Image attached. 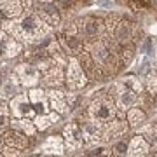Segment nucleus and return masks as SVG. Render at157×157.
<instances>
[{
	"label": "nucleus",
	"mask_w": 157,
	"mask_h": 157,
	"mask_svg": "<svg viewBox=\"0 0 157 157\" xmlns=\"http://www.w3.org/2000/svg\"><path fill=\"white\" fill-rule=\"evenodd\" d=\"M155 155H157V154H155Z\"/></svg>",
	"instance_id": "c85d7f7f"
},
{
	"label": "nucleus",
	"mask_w": 157,
	"mask_h": 157,
	"mask_svg": "<svg viewBox=\"0 0 157 157\" xmlns=\"http://www.w3.org/2000/svg\"><path fill=\"white\" fill-rule=\"evenodd\" d=\"M67 84L70 89H80L87 84V77H86L82 67L78 65L75 58H70L68 61V72H67Z\"/></svg>",
	"instance_id": "7ed1b4c3"
},
{
	"label": "nucleus",
	"mask_w": 157,
	"mask_h": 157,
	"mask_svg": "<svg viewBox=\"0 0 157 157\" xmlns=\"http://www.w3.org/2000/svg\"><path fill=\"white\" fill-rule=\"evenodd\" d=\"M59 121V113H51V115H37L33 119V124L37 129H47L52 122H58Z\"/></svg>",
	"instance_id": "4468645a"
},
{
	"label": "nucleus",
	"mask_w": 157,
	"mask_h": 157,
	"mask_svg": "<svg viewBox=\"0 0 157 157\" xmlns=\"http://www.w3.org/2000/svg\"><path fill=\"white\" fill-rule=\"evenodd\" d=\"M136 101H138V96L133 89H124L119 93V100H117V108L119 110H129V108L135 105Z\"/></svg>",
	"instance_id": "9d476101"
},
{
	"label": "nucleus",
	"mask_w": 157,
	"mask_h": 157,
	"mask_svg": "<svg viewBox=\"0 0 157 157\" xmlns=\"http://www.w3.org/2000/svg\"><path fill=\"white\" fill-rule=\"evenodd\" d=\"M16 75H17V80H21L23 86L26 87H33L37 82H39V70L32 65H19L16 68Z\"/></svg>",
	"instance_id": "39448f33"
},
{
	"label": "nucleus",
	"mask_w": 157,
	"mask_h": 157,
	"mask_svg": "<svg viewBox=\"0 0 157 157\" xmlns=\"http://www.w3.org/2000/svg\"><path fill=\"white\" fill-rule=\"evenodd\" d=\"M101 25H103L101 19H98V17H89L84 25V32L87 35H98L101 32Z\"/></svg>",
	"instance_id": "aec40b11"
},
{
	"label": "nucleus",
	"mask_w": 157,
	"mask_h": 157,
	"mask_svg": "<svg viewBox=\"0 0 157 157\" xmlns=\"http://www.w3.org/2000/svg\"><path fill=\"white\" fill-rule=\"evenodd\" d=\"M63 150H65V147H63V138L61 136H49L45 143L42 145V152L44 154H59L61 155Z\"/></svg>",
	"instance_id": "9b49d317"
},
{
	"label": "nucleus",
	"mask_w": 157,
	"mask_h": 157,
	"mask_svg": "<svg viewBox=\"0 0 157 157\" xmlns=\"http://www.w3.org/2000/svg\"><path fill=\"white\" fill-rule=\"evenodd\" d=\"M2 28L4 32H9V33L14 37V39L25 40V35H23V28H21V23H12V21H6L2 23Z\"/></svg>",
	"instance_id": "f3484780"
},
{
	"label": "nucleus",
	"mask_w": 157,
	"mask_h": 157,
	"mask_svg": "<svg viewBox=\"0 0 157 157\" xmlns=\"http://www.w3.org/2000/svg\"><path fill=\"white\" fill-rule=\"evenodd\" d=\"M93 54H94V59L100 63H105L110 56V49H108V45L105 42H98L94 45V49H93Z\"/></svg>",
	"instance_id": "a211bd4d"
},
{
	"label": "nucleus",
	"mask_w": 157,
	"mask_h": 157,
	"mask_svg": "<svg viewBox=\"0 0 157 157\" xmlns=\"http://www.w3.org/2000/svg\"><path fill=\"white\" fill-rule=\"evenodd\" d=\"M145 119H147V115H145V112L141 110V108H129L128 110V122H129V126H140V124H143L145 122Z\"/></svg>",
	"instance_id": "2eb2a0df"
},
{
	"label": "nucleus",
	"mask_w": 157,
	"mask_h": 157,
	"mask_svg": "<svg viewBox=\"0 0 157 157\" xmlns=\"http://www.w3.org/2000/svg\"><path fill=\"white\" fill-rule=\"evenodd\" d=\"M124 86L131 87V89L135 91V93H141V89H143V84H141V80H140L138 77H135V75H129V77L124 78Z\"/></svg>",
	"instance_id": "5701e85b"
},
{
	"label": "nucleus",
	"mask_w": 157,
	"mask_h": 157,
	"mask_svg": "<svg viewBox=\"0 0 157 157\" xmlns=\"http://www.w3.org/2000/svg\"><path fill=\"white\" fill-rule=\"evenodd\" d=\"M124 131H126V122H122V121H115V122H112V126L107 129L105 136H107V138H117V136L124 135Z\"/></svg>",
	"instance_id": "412c9836"
},
{
	"label": "nucleus",
	"mask_w": 157,
	"mask_h": 157,
	"mask_svg": "<svg viewBox=\"0 0 157 157\" xmlns=\"http://www.w3.org/2000/svg\"><path fill=\"white\" fill-rule=\"evenodd\" d=\"M115 37H117L121 42H129V39H131V28H129L126 23H121L117 26V33H115Z\"/></svg>",
	"instance_id": "4be33fe9"
},
{
	"label": "nucleus",
	"mask_w": 157,
	"mask_h": 157,
	"mask_svg": "<svg viewBox=\"0 0 157 157\" xmlns=\"http://www.w3.org/2000/svg\"><path fill=\"white\" fill-rule=\"evenodd\" d=\"M12 126H16V129H21L23 133H25V135H28V136H33L35 135V129H37L32 121H28V119H25V117L14 121Z\"/></svg>",
	"instance_id": "6ab92c4d"
},
{
	"label": "nucleus",
	"mask_w": 157,
	"mask_h": 157,
	"mask_svg": "<svg viewBox=\"0 0 157 157\" xmlns=\"http://www.w3.org/2000/svg\"><path fill=\"white\" fill-rule=\"evenodd\" d=\"M148 154V143L143 136H135L128 145V155H147Z\"/></svg>",
	"instance_id": "1a4fd4ad"
},
{
	"label": "nucleus",
	"mask_w": 157,
	"mask_h": 157,
	"mask_svg": "<svg viewBox=\"0 0 157 157\" xmlns=\"http://www.w3.org/2000/svg\"><path fill=\"white\" fill-rule=\"evenodd\" d=\"M89 113L96 122H108L115 117V103L112 100H98L89 107Z\"/></svg>",
	"instance_id": "f03ea898"
},
{
	"label": "nucleus",
	"mask_w": 157,
	"mask_h": 157,
	"mask_svg": "<svg viewBox=\"0 0 157 157\" xmlns=\"http://www.w3.org/2000/svg\"><path fill=\"white\" fill-rule=\"evenodd\" d=\"M30 103H32V108L37 110L39 113H45L47 112V101H45V94L44 91L40 89H32L28 93Z\"/></svg>",
	"instance_id": "6e6552de"
},
{
	"label": "nucleus",
	"mask_w": 157,
	"mask_h": 157,
	"mask_svg": "<svg viewBox=\"0 0 157 157\" xmlns=\"http://www.w3.org/2000/svg\"><path fill=\"white\" fill-rule=\"evenodd\" d=\"M7 112H9V103L4 98H0V117H6Z\"/></svg>",
	"instance_id": "bb28decb"
},
{
	"label": "nucleus",
	"mask_w": 157,
	"mask_h": 157,
	"mask_svg": "<svg viewBox=\"0 0 157 157\" xmlns=\"http://www.w3.org/2000/svg\"><path fill=\"white\" fill-rule=\"evenodd\" d=\"M42 16L49 21V25H58V21H59L56 6H52V4H49V2H45L44 6H42Z\"/></svg>",
	"instance_id": "dca6fc26"
},
{
	"label": "nucleus",
	"mask_w": 157,
	"mask_h": 157,
	"mask_svg": "<svg viewBox=\"0 0 157 157\" xmlns=\"http://www.w3.org/2000/svg\"><path fill=\"white\" fill-rule=\"evenodd\" d=\"M49 100H51V107L54 108L58 113H65L67 112V103L63 98L61 91H51L49 93Z\"/></svg>",
	"instance_id": "ddd939ff"
},
{
	"label": "nucleus",
	"mask_w": 157,
	"mask_h": 157,
	"mask_svg": "<svg viewBox=\"0 0 157 157\" xmlns=\"http://www.w3.org/2000/svg\"><path fill=\"white\" fill-rule=\"evenodd\" d=\"M21 52V44L14 39H9L6 32H0V59L2 58H14Z\"/></svg>",
	"instance_id": "0eeeda50"
},
{
	"label": "nucleus",
	"mask_w": 157,
	"mask_h": 157,
	"mask_svg": "<svg viewBox=\"0 0 157 157\" xmlns=\"http://www.w3.org/2000/svg\"><path fill=\"white\" fill-rule=\"evenodd\" d=\"M65 140H67L68 147L70 148H78L86 143L84 141V131H82V126L80 124H68L65 128Z\"/></svg>",
	"instance_id": "423d86ee"
},
{
	"label": "nucleus",
	"mask_w": 157,
	"mask_h": 157,
	"mask_svg": "<svg viewBox=\"0 0 157 157\" xmlns=\"http://www.w3.org/2000/svg\"><path fill=\"white\" fill-rule=\"evenodd\" d=\"M0 9H2V12H4L7 17H17L23 11V6H21L19 0H6V2L0 6Z\"/></svg>",
	"instance_id": "f8f14e48"
},
{
	"label": "nucleus",
	"mask_w": 157,
	"mask_h": 157,
	"mask_svg": "<svg viewBox=\"0 0 157 157\" xmlns=\"http://www.w3.org/2000/svg\"><path fill=\"white\" fill-rule=\"evenodd\" d=\"M21 28H23V35H25V40H37L40 37L49 33V26L47 23L42 19V17L35 16V14H30L21 21Z\"/></svg>",
	"instance_id": "f257e3e1"
},
{
	"label": "nucleus",
	"mask_w": 157,
	"mask_h": 157,
	"mask_svg": "<svg viewBox=\"0 0 157 157\" xmlns=\"http://www.w3.org/2000/svg\"><path fill=\"white\" fill-rule=\"evenodd\" d=\"M147 89L150 91L152 94H155L157 93V73H148L147 75Z\"/></svg>",
	"instance_id": "b1692460"
},
{
	"label": "nucleus",
	"mask_w": 157,
	"mask_h": 157,
	"mask_svg": "<svg viewBox=\"0 0 157 157\" xmlns=\"http://www.w3.org/2000/svg\"><path fill=\"white\" fill-rule=\"evenodd\" d=\"M67 44H68L70 49H78V47H80V42H78L75 37H67Z\"/></svg>",
	"instance_id": "cd10ccee"
},
{
	"label": "nucleus",
	"mask_w": 157,
	"mask_h": 157,
	"mask_svg": "<svg viewBox=\"0 0 157 157\" xmlns=\"http://www.w3.org/2000/svg\"><path fill=\"white\" fill-rule=\"evenodd\" d=\"M6 140L9 141L11 145H12V143H14V145H17V147L23 145V138H19V135H17V133H7Z\"/></svg>",
	"instance_id": "a878e982"
},
{
	"label": "nucleus",
	"mask_w": 157,
	"mask_h": 157,
	"mask_svg": "<svg viewBox=\"0 0 157 157\" xmlns=\"http://www.w3.org/2000/svg\"><path fill=\"white\" fill-rule=\"evenodd\" d=\"M9 108H11L12 115L16 119H21V117H28V115H32V103H30V98L28 94H17L12 98L11 105H9Z\"/></svg>",
	"instance_id": "20e7f679"
},
{
	"label": "nucleus",
	"mask_w": 157,
	"mask_h": 157,
	"mask_svg": "<svg viewBox=\"0 0 157 157\" xmlns=\"http://www.w3.org/2000/svg\"><path fill=\"white\" fill-rule=\"evenodd\" d=\"M113 154L115 155H128V143H126V140H121L113 145Z\"/></svg>",
	"instance_id": "393cba45"
}]
</instances>
